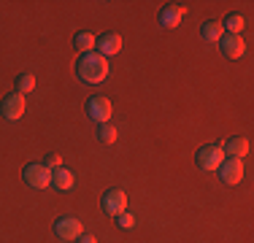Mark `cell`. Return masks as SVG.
<instances>
[{
	"instance_id": "cell-1",
	"label": "cell",
	"mask_w": 254,
	"mask_h": 243,
	"mask_svg": "<svg viewBox=\"0 0 254 243\" xmlns=\"http://www.w3.org/2000/svg\"><path fill=\"white\" fill-rule=\"evenodd\" d=\"M108 60L98 52H89V54H81L76 62V73L84 84H103L108 78Z\"/></svg>"
},
{
	"instance_id": "cell-2",
	"label": "cell",
	"mask_w": 254,
	"mask_h": 243,
	"mask_svg": "<svg viewBox=\"0 0 254 243\" xmlns=\"http://www.w3.org/2000/svg\"><path fill=\"white\" fill-rule=\"evenodd\" d=\"M22 179L27 181V186H33V189H46V186H52V170L44 165V162H30L25 165L22 170Z\"/></svg>"
},
{
	"instance_id": "cell-3",
	"label": "cell",
	"mask_w": 254,
	"mask_h": 243,
	"mask_svg": "<svg viewBox=\"0 0 254 243\" xmlns=\"http://www.w3.org/2000/svg\"><path fill=\"white\" fill-rule=\"evenodd\" d=\"M195 160H197V168H200V170H219V165L225 162L222 143H208V146H203V149L195 154Z\"/></svg>"
},
{
	"instance_id": "cell-4",
	"label": "cell",
	"mask_w": 254,
	"mask_h": 243,
	"mask_svg": "<svg viewBox=\"0 0 254 243\" xmlns=\"http://www.w3.org/2000/svg\"><path fill=\"white\" fill-rule=\"evenodd\" d=\"M111 114H114V106H111V100H108V97L95 95V97H89V100H87V117L89 119L106 124V122L111 119Z\"/></svg>"
},
{
	"instance_id": "cell-5",
	"label": "cell",
	"mask_w": 254,
	"mask_h": 243,
	"mask_svg": "<svg viewBox=\"0 0 254 243\" xmlns=\"http://www.w3.org/2000/svg\"><path fill=\"white\" fill-rule=\"evenodd\" d=\"M0 111H3V117L8 122H16L22 119V114L27 111V103H25V95L14 92V95H5L3 103H0Z\"/></svg>"
},
{
	"instance_id": "cell-6",
	"label": "cell",
	"mask_w": 254,
	"mask_h": 243,
	"mask_svg": "<svg viewBox=\"0 0 254 243\" xmlns=\"http://www.w3.org/2000/svg\"><path fill=\"white\" fill-rule=\"evenodd\" d=\"M219 176L222 181L230 186L241 184L244 181V160H235V157H225V162L219 165Z\"/></svg>"
},
{
	"instance_id": "cell-7",
	"label": "cell",
	"mask_w": 254,
	"mask_h": 243,
	"mask_svg": "<svg viewBox=\"0 0 254 243\" xmlns=\"http://www.w3.org/2000/svg\"><path fill=\"white\" fill-rule=\"evenodd\" d=\"M103 211L108 216H119L122 211H127V194L122 189H108L103 194Z\"/></svg>"
},
{
	"instance_id": "cell-8",
	"label": "cell",
	"mask_w": 254,
	"mask_h": 243,
	"mask_svg": "<svg viewBox=\"0 0 254 243\" xmlns=\"http://www.w3.org/2000/svg\"><path fill=\"white\" fill-rule=\"evenodd\" d=\"M54 233L63 241H73L81 235V222H78L76 216H60L57 222H54Z\"/></svg>"
},
{
	"instance_id": "cell-9",
	"label": "cell",
	"mask_w": 254,
	"mask_h": 243,
	"mask_svg": "<svg viewBox=\"0 0 254 243\" xmlns=\"http://www.w3.org/2000/svg\"><path fill=\"white\" fill-rule=\"evenodd\" d=\"M95 49H98V54H103V57H114V54L122 52V38H119L117 33H106L100 35L98 41H95Z\"/></svg>"
},
{
	"instance_id": "cell-10",
	"label": "cell",
	"mask_w": 254,
	"mask_h": 243,
	"mask_svg": "<svg viewBox=\"0 0 254 243\" xmlns=\"http://www.w3.org/2000/svg\"><path fill=\"white\" fill-rule=\"evenodd\" d=\"M219 44H222V52H225L230 60H241L246 54V41L241 38V35H227L225 33Z\"/></svg>"
},
{
	"instance_id": "cell-11",
	"label": "cell",
	"mask_w": 254,
	"mask_h": 243,
	"mask_svg": "<svg viewBox=\"0 0 254 243\" xmlns=\"http://www.w3.org/2000/svg\"><path fill=\"white\" fill-rule=\"evenodd\" d=\"M222 151H225V157L244 160V157L249 154V141H246L244 135H233V138H227V141L222 143Z\"/></svg>"
},
{
	"instance_id": "cell-12",
	"label": "cell",
	"mask_w": 254,
	"mask_h": 243,
	"mask_svg": "<svg viewBox=\"0 0 254 243\" xmlns=\"http://www.w3.org/2000/svg\"><path fill=\"white\" fill-rule=\"evenodd\" d=\"M181 16H184V5H165L160 11V24L162 27H179Z\"/></svg>"
},
{
	"instance_id": "cell-13",
	"label": "cell",
	"mask_w": 254,
	"mask_h": 243,
	"mask_svg": "<svg viewBox=\"0 0 254 243\" xmlns=\"http://www.w3.org/2000/svg\"><path fill=\"white\" fill-rule=\"evenodd\" d=\"M73 184H76V176L70 173L68 168H57V170H52V186H57L60 192L70 189Z\"/></svg>"
},
{
	"instance_id": "cell-14",
	"label": "cell",
	"mask_w": 254,
	"mask_h": 243,
	"mask_svg": "<svg viewBox=\"0 0 254 243\" xmlns=\"http://www.w3.org/2000/svg\"><path fill=\"white\" fill-rule=\"evenodd\" d=\"M222 35H225V27H222V22H216V19H208V22L200 27V38L208 41V44L222 41Z\"/></svg>"
},
{
	"instance_id": "cell-15",
	"label": "cell",
	"mask_w": 254,
	"mask_h": 243,
	"mask_svg": "<svg viewBox=\"0 0 254 243\" xmlns=\"http://www.w3.org/2000/svg\"><path fill=\"white\" fill-rule=\"evenodd\" d=\"M222 27H225L227 35H241V30L246 27V19L241 14H227L225 22H222Z\"/></svg>"
},
{
	"instance_id": "cell-16",
	"label": "cell",
	"mask_w": 254,
	"mask_h": 243,
	"mask_svg": "<svg viewBox=\"0 0 254 243\" xmlns=\"http://www.w3.org/2000/svg\"><path fill=\"white\" fill-rule=\"evenodd\" d=\"M95 41H98V38H95L92 33H76V38H73V46H76L81 54H89V52L95 49Z\"/></svg>"
},
{
	"instance_id": "cell-17",
	"label": "cell",
	"mask_w": 254,
	"mask_h": 243,
	"mask_svg": "<svg viewBox=\"0 0 254 243\" xmlns=\"http://www.w3.org/2000/svg\"><path fill=\"white\" fill-rule=\"evenodd\" d=\"M33 89H35V76L33 73H22V76L16 78V92L27 95V92H33Z\"/></svg>"
},
{
	"instance_id": "cell-18",
	"label": "cell",
	"mask_w": 254,
	"mask_h": 243,
	"mask_svg": "<svg viewBox=\"0 0 254 243\" xmlns=\"http://www.w3.org/2000/svg\"><path fill=\"white\" fill-rule=\"evenodd\" d=\"M98 138H100L103 143H114V141H117V127H114L111 122L100 124V127H98Z\"/></svg>"
},
{
	"instance_id": "cell-19",
	"label": "cell",
	"mask_w": 254,
	"mask_h": 243,
	"mask_svg": "<svg viewBox=\"0 0 254 243\" xmlns=\"http://www.w3.org/2000/svg\"><path fill=\"white\" fill-rule=\"evenodd\" d=\"M117 224H119L122 230H132V227H135V216L127 214V211H122V214L117 216Z\"/></svg>"
},
{
	"instance_id": "cell-20",
	"label": "cell",
	"mask_w": 254,
	"mask_h": 243,
	"mask_svg": "<svg viewBox=\"0 0 254 243\" xmlns=\"http://www.w3.org/2000/svg\"><path fill=\"white\" fill-rule=\"evenodd\" d=\"M44 165L49 170H57V168H63V157H60V154H46L44 157Z\"/></svg>"
},
{
	"instance_id": "cell-21",
	"label": "cell",
	"mask_w": 254,
	"mask_h": 243,
	"mask_svg": "<svg viewBox=\"0 0 254 243\" xmlns=\"http://www.w3.org/2000/svg\"><path fill=\"white\" fill-rule=\"evenodd\" d=\"M78 243H98V238H95L92 233H87V235L81 233V235H78Z\"/></svg>"
}]
</instances>
